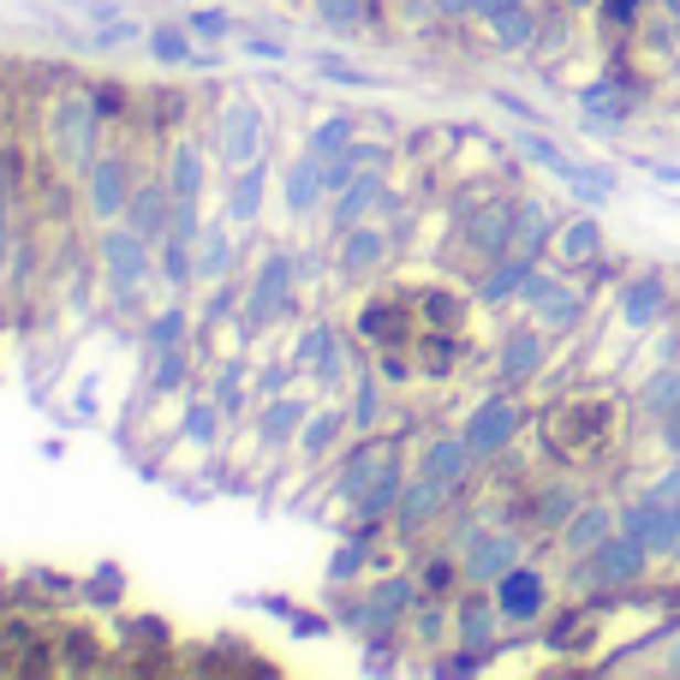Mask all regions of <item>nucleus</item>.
Returning a JSON list of instances; mask_svg holds the SVG:
<instances>
[{
    "mask_svg": "<svg viewBox=\"0 0 680 680\" xmlns=\"http://www.w3.org/2000/svg\"><path fill=\"white\" fill-rule=\"evenodd\" d=\"M645 401H650V406H674V401H680V376H657V382L645 389Z\"/></svg>",
    "mask_w": 680,
    "mask_h": 680,
    "instance_id": "bf43d9fd",
    "label": "nucleus"
},
{
    "mask_svg": "<svg viewBox=\"0 0 680 680\" xmlns=\"http://www.w3.org/2000/svg\"><path fill=\"white\" fill-rule=\"evenodd\" d=\"M591 251H597V227H591V221H573V227L561 233V257L580 263V257H591Z\"/></svg>",
    "mask_w": 680,
    "mask_h": 680,
    "instance_id": "3c124183",
    "label": "nucleus"
},
{
    "mask_svg": "<svg viewBox=\"0 0 680 680\" xmlns=\"http://www.w3.org/2000/svg\"><path fill=\"white\" fill-rule=\"evenodd\" d=\"M359 126H364V120H352V114H322V120L310 126V144H305V150L329 161V156H340V150H352V138H359Z\"/></svg>",
    "mask_w": 680,
    "mask_h": 680,
    "instance_id": "c85d7f7f",
    "label": "nucleus"
},
{
    "mask_svg": "<svg viewBox=\"0 0 680 680\" xmlns=\"http://www.w3.org/2000/svg\"><path fill=\"white\" fill-rule=\"evenodd\" d=\"M538 317L550 322V329H567V322L580 317V299H573L567 287H550V293H543V299H538Z\"/></svg>",
    "mask_w": 680,
    "mask_h": 680,
    "instance_id": "49530a36",
    "label": "nucleus"
},
{
    "mask_svg": "<svg viewBox=\"0 0 680 680\" xmlns=\"http://www.w3.org/2000/svg\"><path fill=\"white\" fill-rule=\"evenodd\" d=\"M54 156H61L72 173H84L96 161V102L91 96H66L61 108H54Z\"/></svg>",
    "mask_w": 680,
    "mask_h": 680,
    "instance_id": "423d86ee",
    "label": "nucleus"
},
{
    "mask_svg": "<svg viewBox=\"0 0 680 680\" xmlns=\"http://www.w3.org/2000/svg\"><path fill=\"white\" fill-rule=\"evenodd\" d=\"M131 168L120 156H96L91 168H84V210H91L102 227L108 221H126V203H131Z\"/></svg>",
    "mask_w": 680,
    "mask_h": 680,
    "instance_id": "0eeeda50",
    "label": "nucleus"
},
{
    "mask_svg": "<svg viewBox=\"0 0 680 680\" xmlns=\"http://www.w3.org/2000/svg\"><path fill=\"white\" fill-rule=\"evenodd\" d=\"M382 412H389V394H382V376H359V389H352V431L359 436H371L376 424H382Z\"/></svg>",
    "mask_w": 680,
    "mask_h": 680,
    "instance_id": "2f4dec72",
    "label": "nucleus"
},
{
    "mask_svg": "<svg viewBox=\"0 0 680 680\" xmlns=\"http://www.w3.org/2000/svg\"><path fill=\"white\" fill-rule=\"evenodd\" d=\"M376 203H382V173H376V161H371V168H359V180H352L347 191H334V203H329V227H334V233L359 227V221H371Z\"/></svg>",
    "mask_w": 680,
    "mask_h": 680,
    "instance_id": "4468645a",
    "label": "nucleus"
},
{
    "mask_svg": "<svg viewBox=\"0 0 680 680\" xmlns=\"http://www.w3.org/2000/svg\"><path fill=\"white\" fill-rule=\"evenodd\" d=\"M299 263V287H317L322 280V251H305V257H293Z\"/></svg>",
    "mask_w": 680,
    "mask_h": 680,
    "instance_id": "680f3d73",
    "label": "nucleus"
},
{
    "mask_svg": "<svg viewBox=\"0 0 680 680\" xmlns=\"http://www.w3.org/2000/svg\"><path fill=\"white\" fill-rule=\"evenodd\" d=\"M669 662H674V669H680V645H674V657H669Z\"/></svg>",
    "mask_w": 680,
    "mask_h": 680,
    "instance_id": "774afa93",
    "label": "nucleus"
},
{
    "mask_svg": "<svg viewBox=\"0 0 680 680\" xmlns=\"http://www.w3.org/2000/svg\"><path fill=\"white\" fill-rule=\"evenodd\" d=\"M471 245H484V251H496V257H501V251H513V210H508V203H490V210H478V215H471Z\"/></svg>",
    "mask_w": 680,
    "mask_h": 680,
    "instance_id": "c756f323",
    "label": "nucleus"
},
{
    "mask_svg": "<svg viewBox=\"0 0 680 680\" xmlns=\"http://www.w3.org/2000/svg\"><path fill=\"white\" fill-rule=\"evenodd\" d=\"M305 418H310V401H293V394H269V401H263V412H257V436L269 442V448H287V442H299Z\"/></svg>",
    "mask_w": 680,
    "mask_h": 680,
    "instance_id": "f3484780",
    "label": "nucleus"
},
{
    "mask_svg": "<svg viewBox=\"0 0 680 680\" xmlns=\"http://www.w3.org/2000/svg\"><path fill=\"white\" fill-rule=\"evenodd\" d=\"M359 334L394 352V347H406V340H412V317L401 305H359Z\"/></svg>",
    "mask_w": 680,
    "mask_h": 680,
    "instance_id": "5701e85b",
    "label": "nucleus"
},
{
    "mask_svg": "<svg viewBox=\"0 0 680 680\" xmlns=\"http://www.w3.org/2000/svg\"><path fill=\"white\" fill-rule=\"evenodd\" d=\"M513 144H520V150H525L531 161H543V168H550V173H561V180H567V173H573V161L561 156L550 138H538V131H531V126H520V131H513Z\"/></svg>",
    "mask_w": 680,
    "mask_h": 680,
    "instance_id": "a19ab883",
    "label": "nucleus"
},
{
    "mask_svg": "<svg viewBox=\"0 0 680 680\" xmlns=\"http://www.w3.org/2000/svg\"><path fill=\"white\" fill-rule=\"evenodd\" d=\"M185 24H191V31H198L203 42H221V36L233 31V19H227L221 7H198V12H185Z\"/></svg>",
    "mask_w": 680,
    "mask_h": 680,
    "instance_id": "8fccbe9b",
    "label": "nucleus"
},
{
    "mask_svg": "<svg viewBox=\"0 0 680 680\" xmlns=\"http://www.w3.org/2000/svg\"><path fill=\"white\" fill-rule=\"evenodd\" d=\"M418 471H424V478H436L442 490H460L466 471H471L466 436H431V442H424V454H418Z\"/></svg>",
    "mask_w": 680,
    "mask_h": 680,
    "instance_id": "2eb2a0df",
    "label": "nucleus"
},
{
    "mask_svg": "<svg viewBox=\"0 0 680 680\" xmlns=\"http://www.w3.org/2000/svg\"><path fill=\"white\" fill-rule=\"evenodd\" d=\"M126 227L144 233L150 245H161L173 233V191L168 185H138L131 203H126Z\"/></svg>",
    "mask_w": 680,
    "mask_h": 680,
    "instance_id": "ddd939ff",
    "label": "nucleus"
},
{
    "mask_svg": "<svg viewBox=\"0 0 680 680\" xmlns=\"http://www.w3.org/2000/svg\"><path fill=\"white\" fill-rule=\"evenodd\" d=\"M603 436H609V406H603V401H591V406H555L550 442H555L561 454H585V448H597Z\"/></svg>",
    "mask_w": 680,
    "mask_h": 680,
    "instance_id": "9d476101",
    "label": "nucleus"
},
{
    "mask_svg": "<svg viewBox=\"0 0 680 680\" xmlns=\"http://www.w3.org/2000/svg\"><path fill=\"white\" fill-rule=\"evenodd\" d=\"M280 185H287V210L305 221L322 198H329V185H322V156H310V150H305V156L287 168V180H280Z\"/></svg>",
    "mask_w": 680,
    "mask_h": 680,
    "instance_id": "412c9836",
    "label": "nucleus"
},
{
    "mask_svg": "<svg viewBox=\"0 0 680 680\" xmlns=\"http://www.w3.org/2000/svg\"><path fill=\"white\" fill-rule=\"evenodd\" d=\"M310 12H317V24H322V31L352 36L364 19H371V0H310Z\"/></svg>",
    "mask_w": 680,
    "mask_h": 680,
    "instance_id": "72a5a7b5",
    "label": "nucleus"
},
{
    "mask_svg": "<svg viewBox=\"0 0 680 680\" xmlns=\"http://www.w3.org/2000/svg\"><path fill=\"white\" fill-rule=\"evenodd\" d=\"M567 513H573V496H567V490H550V496L538 501V520H543V525H561Z\"/></svg>",
    "mask_w": 680,
    "mask_h": 680,
    "instance_id": "4d7b16f0",
    "label": "nucleus"
},
{
    "mask_svg": "<svg viewBox=\"0 0 680 680\" xmlns=\"http://www.w3.org/2000/svg\"><path fill=\"white\" fill-rule=\"evenodd\" d=\"M138 36H150L138 19H114V24H102L96 36H84V49H120V42H138Z\"/></svg>",
    "mask_w": 680,
    "mask_h": 680,
    "instance_id": "09e8293b",
    "label": "nucleus"
},
{
    "mask_svg": "<svg viewBox=\"0 0 680 680\" xmlns=\"http://www.w3.org/2000/svg\"><path fill=\"white\" fill-rule=\"evenodd\" d=\"M496 102L501 108L513 114V120H525V126H538V108H531V102H520V96H508V91H496Z\"/></svg>",
    "mask_w": 680,
    "mask_h": 680,
    "instance_id": "e2e57ef3",
    "label": "nucleus"
},
{
    "mask_svg": "<svg viewBox=\"0 0 680 680\" xmlns=\"http://www.w3.org/2000/svg\"><path fill=\"white\" fill-rule=\"evenodd\" d=\"M7 210H12V198H7V168H0V227H7Z\"/></svg>",
    "mask_w": 680,
    "mask_h": 680,
    "instance_id": "338daca9",
    "label": "nucleus"
},
{
    "mask_svg": "<svg viewBox=\"0 0 680 680\" xmlns=\"http://www.w3.org/2000/svg\"><path fill=\"white\" fill-rule=\"evenodd\" d=\"M496 609H501V620H538V609H543V580L531 567H508L496 580Z\"/></svg>",
    "mask_w": 680,
    "mask_h": 680,
    "instance_id": "dca6fc26",
    "label": "nucleus"
},
{
    "mask_svg": "<svg viewBox=\"0 0 680 680\" xmlns=\"http://www.w3.org/2000/svg\"><path fill=\"white\" fill-rule=\"evenodd\" d=\"M150 54L161 66H185L191 61V36L180 31V24H156V31H150Z\"/></svg>",
    "mask_w": 680,
    "mask_h": 680,
    "instance_id": "ea45409f",
    "label": "nucleus"
},
{
    "mask_svg": "<svg viewBox=\"0 0 680 680\" xmlns=\"http://www.w3.org/2000/svg\"><path fill=\"white\" fill-rule=\"evenodd\" d=\"M221 401H191L185 406V418H180V436L191 442V448H215V436H221Z\"/></svg>",
    "mask_w": 680,
    "mask_h": 680,
    "instance_id": "473e14b6",
    "label": "nucleus"
},
{
    "mask_svg": "<svg viewBox=\"0 0 680 680\" xmlns=\"http://www.w3.org/2000/svg\"><path fill=\"white\" fill-rule=\"evenodd\" d=\"M287 359H293V371L310 376V382H322V389L347 376V347H340V329H334V322H322V317H317V322H305Z\"/></svg>",
    "mask_w": 680,
    "mask_h": 680,
    "instance_id": "39448f33",
    "label": "nucleus"
},
{
    "mask_svg": "<svg viewBox=\"0 0 680 680\" xmlns=\"http://www.w3.org/2000/svg\"><path fill=\"white\" fill-rule=\"evenodd\" d=\"M448 496H454V490H442L436 478H424V471H418V478H406V496H401V508H394V520H401L406 531H418V525L436 520Z\"/></svg>",
    "mask_w": 680,
    "mask_h": 680,
    "instance_id": "4be33fe9",
    "label": "nucleus"
},
{
    "mask_svg": "<svg viewBox=\"0 0 680 680\" xmlns=\"http://www.w3.org/2000/svg\"><path fill=\"white\" fill-rule=\"evenodd\" d=\"M96 263H102V275H108L114 299H138L144 280L156 275V245L144 240V233L120 227V221H108V227H102V245H96Z\"/></svg>",
    "mask_w": 680,
    "mask_h": 680,
    "instance_id": "f257e3e1",
    "label": "nucleus"
},
{
    "mask_svg": "<svg viewBox=\"0 0 680 680\" xmlns=\"http://www.w3.org/2000/svg\"><path fill=\"white\" fill-rule=\"evenodd\" d=\"M460 567H466V580L496 585L508 567H520V538H513V531H490V525H466Z\"/></svg>",
    "mask_w": 680,
    "mask_h": 680,
    "instance_id": "6e6552de",
    "label": "nucleus"
},
{
    "mask_svg": "<svg viewBox=\"0 0 680 680\" xmlns=\"http://www.w3.org/2000/svg\"><path fill=\"white\" fill-rule=\"evenodd\" d=\"M191 263H198V280H210V287L233 275V221L227 215L203 227V240L191 245Z\"/></svg>",
    "mask_w": 680,
    "mask_h": 680,
    "instance_id": "a211bd4d",
    "label": "nucleus"
},
{
    "mask_svg": "<svg viewBox=\"0 0 680 680\" xmlns=\"http://www.w3.org/2000/svg\"><path fill=\"white\" fill-rule=\"evenodd\" d=\"M525 275H531V257H520V251H513V257H501L496 269L478 280V299H484V305H501V299H513V293L525 287Z\"/></svg>",
    "mask_w": 680,
    "mask_h": 680,
    "instance_id": "7c9ffc66",
    "label": "nucleus"
},
{
    "mask_svg": "<svg viewBox=\"0 0 680 680\" xmlns=\"http://www.w3.org/2000/svg\"><path fill=\"white\" fill-rule=\"evenodd\" d=\"M263 108L251 96H227V108H221V131H215V156L221 168H251V161H263Z\"/></svg>",
    "mask_w": 680,
    "mask_h": 680,
    "instance_id": "20e7f679",
    "label": "nucleus"
},
{
    "mask_svg": "<svg viewBox=\"0 0 680 680\" xmlns=\"http://www.w3.org/2000/svg\"><path fill=\"white\" fill-rule=\"evenodd\" d=\"M513 431H520V406H513V401H501V394H496V401H484L478 412H471L460 436H466L471 460H496V454L513 442Z\"/></svg>",
    "mask_w": 680,
    "mask_h": 680,
    "instance_id": "1a4fd4ad",
    "label": "nucleus"
},
{
    "mask_svg": "<svg viewBox=\"0 0 680 680\" xmlns=\"http://www.w3.org/2000/svg\"><path fill=\"white\" fill-rule=\"evenodd\" d=\"M389 460H401V454H394L389 442H364V448L352 454L347 466H340V496H352V501H359V496H364V484H371V478H376V471L389 466Z\"/></svg>",
    "mask_w": 680,
    "mask_h": 680,
    "instance_id": "bb28decb",
    "label": "nucleus"
},
{
    "mask_svg": "<svg viewBox=\"0 0 680 680\" xmlns=\"http://www.w3.org/2000/svg\"><path fill=\"white\" fill-rule=\"evenodd\" d=\"M240 49L251 54V61H275V66L287 61V42H269V36H245Z\"/></svg>",
    "mask_w": 680,
    "mask_h": 680,
    "instance_id": "13d9d810",
    "label": "nucleus"
},
{
    "mask_svg": "<svg viewBox=\"0 0 680 680\" xmlns=\"http://www.w3.org/2000/svg\"><path fill=\"white\" fill-rule=\"evenodd\" d=\"M382 263H389V233H382V227L359 221V227L340 233V245H334V275L359 280V275H376Z\"/></svg>",
    "mask_w": 680,
    "mask_h": 680,
    "instance_id": "9b49d317",
    "label": "nucleus"
},
{
    "mask_svg": "<svg viewBox=\"0 0 680 680\" xmlns=\"http://www.w3.org/2000/svg\"><path fill=\"white\" fill-rule=\"evenodd\" d=\"M215 401H221L227 418H240V406H245V359H227L215 371Z\"/></svg>",
    "mask_w": 680,
    "mask_h": 680,
    "instance_id": "58836bf2",
    "label": "nucleus"
},
{
    "mask_svg": "<svg viewBox=\"0 0 680 680\" xmlns=\"http://www.w3.org/2000/svg\"><path fill=\"white\" fill-rule=\"evenodd\" d=\"M359 573H364V543H340L334 561H329V580L347 585V580H359Z\"/></svg>",
    "mask_w": 680,
    "mask_h": 680,
    "instance_id": "603ef678",
    "label": "nucleus"
},
{
    "mask_svg": "<svg viewBox=\"0 0 680 680\" xmlns=\"http://www.w3.org/2000/svg\"><path fill=\"white\" fill-rule=\"evenodd\" d=\"M639 561H645L639 538H633V543H597V550H591V580H597V585H620V580L639 573Z\"/></svg>",
    "mask_w": 680,
    "mask_h": 680,
    "instance_id": "b1692460",
    "label": "nucleus"
},
{
    "mask_svg": "<svg viewBox=\"0 0 680 680\" xmlns=\"http://www.w3.org/2000/svg\"><path fill=\"white\" fill-rule=\"evenodd\" d=\"M317 78H322V84H347V91H359V84H376L371 72H359L347 54H329V49L317 54Z\"/></svg>",
    "mask_w": 680,
    "mask_h": 680,
    "instance_id": "37998d69",
    "label": "nucleus"
},
{
    "mask_svg": "<svg viewBox=\"0 0 680 680\" xmlns=\"http://www.w3.org/2000/svg\"><path fill=\"white\" fill-rule=\"evenodd\" d=\"M418 310H424V322H431V329H454V322L466 317V305L454 299V293H442V287L418 293Z\"/></svg>",
    "mask_w": 680,
    "mask_h": 680,
    "instance_id": "79ce46f5",
    "label": "nucleus"
},
{
    "mask_svg": "<svg viewBox=\"0 0 680 680\" xmlns=\"http://www.w3.org/2000/svg\"><path fill=\"white\" fill-rule=\"evenodd\" d=\"M418 597H424V585L412 580V573H389V580H376L359 603H352L347 620L364 633V639H389V633L418 609Z\"/></svg>",
    "mask_w": 680,
    "mask_h": 680,
    "instance_id": "f03ea898",
    "label": "nucleus"
},
{
    "mask_svg": "<svg viewBox=\"0 0 680 680\" xmlns=\"http://www.w3.org/2000/svg\"><path fill=\"white\" fill-rule=\"evenodd\" d=\"M490 31H496V49H531V12L520 7V12H508V19H490Z\"/></svg>",
    "mask_w": 680,
    "mask_h": 680,
    "instance_id": "a18cd8bd",
    "label": "nucleus"
},
{
    "mask_svg": "<svg viewBox=\"0 0 680 680\" xmlns=\"http://www.w3.org/2000/svg\"><path fill=\"white\" fill-rule=\"evenodd\" d=\"M287 376H293V359L287 364H263V371H257V401L280 394V389H287Z\"/></svg>",
    "mask_w": 680,
    "mask_h": 680,
    "instance_id": "6e6d98bb",
    "label": "nucleus"
},
{
    "mask_svg": "<svg viewBox=\"0 0 680 680\" xmlns=\"http://www.w3.org/2000/svg\"><path fill=\"white\" fill-rule=\"evenodd\" d=\"M263 198H269V168H263V161H251V168H233L227 198H221V215H227L233 227H251V221L263 215Z\"/></svg>",
    "mask_w": 680,
    "mask_h": 680,
    "instance_id": "f8f14e48",
    "label": "nucleus"
},
{
    "mask_svg": "<svg viewBox=\"0 0 680 680\" xmlns=\"http://www.w3.org/2000/svg\"><path fill=\"white\" fill-rule=\"evenodd\" d=\"M156 364H161V371H156V389H161V394H173V389H180V382H185V347H173V352H156Z\"/></svg>",
    "mask_w": 680,
    "mask_h": 680,
    "instance_id": "864d4df0",
    "label": "nucleus"
},
{
    "mask_svg": "<svg viewBox=\"0 0 680 680\" xmlns=\"http://www.w3.org/2000/svg\"><path fill=\"white\" fill-rule=\"evenodd\" d=\"M7 257H12V233L0 227V280H7Z\"/></svg>",
    "mask_w": 680,
    "mask_h": 680,
    "instance_id": "69168bd1",
    "label": "nucleus"
},
{
    "mask_svg": "<svg viewBox=\"0 0 680 680\" xmlns=\"http://www.w3.org/2000/svg\"><path fill=\"white\" fill-rule=\"evenodd\" d=\"M543 233H550V215H543V203H520L513 210V251L531 257V251L543 245Z\"/></svg>",
    "mask_w": 680,
    "mask_h": 680,
    "instance_id": "4c0bfd02",
    "label": "nucleus"
},
{
    "mask_svg": "<svg viewBox=\"0 0 680 680\" xmlns=\"http://www.w3.org/2000/svg\"><path fill=\"white\" fill-rule=\"evenodd\" d=\"M496 597H466L460 609H454V633H460V650H471V657H484V650L496 645Z\"/></svg>",
    "mask_w": 680,
    "mask_h": 680,
    "instance_id": "6ab92c4d",
    "label": "nucleus"
},
{
    "mask_svg": "<svg viewBox=\"0 0 680 680\" xmlns=\"http://www.w3.org/2000/svg\"><path fill=\"white\" fill-rule=\"evenodd\" d=\"M144 347H150V352H173V347H185V310H180V305L156 310V317L144 322Z\"/></svg>",
    "mask_w": 680,
    "mask_h": 680,
    "instance_id": "c9c22d12",
    "label": "nucleus"
},
{
    "mask_svg": "<svg viewBox=\"0 0 680 680\" xmlns=\"http://www.w3.org/2000/svg\"><path fill=\"white\" fill-rule=\"evenodd\" d=\"M352 431V412H340V406H310V418H305V431H299V460H322V454L334 448L340 436Z\"/></svg>",
    "mask_w": 680,
    "mask_h": 680,
    "instance_id": "aec40b11",
    "label": "nucleus"
},
{
    "mask_svg": "<svg viewBox=\"0 0 680 680\" xmlns=\"http://www.w3.org/2000/svg\"><path fill=\"white\" fill-rule=\"evenodd\" d=\"M156 251H161V257H156V275L168 280L173 293H185V280H198V263H191V245H185V240H173V233H168V240H161Z\"/></svg>",
    "mask_w": 680,
    "mask_h": 680,
    "instance_id": "f704fd0d",
    "label": "nucleus"
},
{
    "mask_svg": "<svg viewBox=\"0 0 680 680\" xmlns=\"http://www.w3.org/2000/svg\"><path fill=\"white\" fill-rule=\"evenodd\" d=\"M597 543H609V513H603V508L573 513V525H567V550H573V555H591Z\"/></svg>",
    "mask_w": 680,
    "mask_h": 680,
    "instance_id": "e433bc0d",
    "label": "nucleus"
},
{
    "mask_svg": "<svg viewBox=\"0 0 680 680\" xmlns=\"http://www.w3.org/2000/svg\"><path fill=\"white\" fill-rule=\"evenodd\" d=\"M293 287H299V263H293V251L269 245V251H263V263H257V275H251L240 322H245V329H269L280 310L293 305Z\"/></svg>",
    "mask_w": 680,
    "mask_h": 680,
    "instance_id": "7ed1b4c3",
    "label": "nucleus"
},
{
    "mask_svg": "<svg viewBox=\"0 0 680 680\" xmlns=\"http://www.w3.org/2000/svg\"><path fill=\"white\" fill-rule=\"evenodd\" d=\"M662 305V287L657 280H633L627 299H620V310H627V322H650V310Z\"/></svg>",
    "mask_w": 680,
    "mask_h": 680,
    "instance_id": "de8ad7c7",
    "label": "nucleus"
},
{
    "mask_svg": "<svg viewBox=\"0 0 680 680\" xmlns=\"http://www.w3.org/2000/svg\"><path fill=\"white\" fill-rule=\"evenodd\" d=\"M431 7L442 12V19H466V12H471V0H431Z\"/></svg>",
    "mask_w": 680,
    "mask_h": 680,
    "instance_id": "0e129e2a",
    "label": "nucleus"
},
{
    "mask_svg": "<svg viewBox=\"0 0 680 680\" xmlns=\"http://www.w3.org/2000/svg\"><path fill=\"white\" fill-rule=\"evenodd\" d=\"M418 359H424V371H431V376H448L454 359H460V347L442 340V329H436V334H418Z\"/></svg>",
    "mask_w": 680,
    "mask_h": 680,
    "instance_id": "c03bdc74",
    "label": "nucleus"
},
{
    "mask_svg": "<svg viewBox=\"0 0 680 680\" xmlns=\"http://www.w3.org/2000/svg\"><path fill=\"white\" fill-rule=\"evenodd\" d=\"M168 191L180 203H198L203 198V150L191 138L173 144V156H168Z\"/></svg>",
    "mask_w": 680,
    "mask_h": 680,
    "instance_id": "393cba45",
    "label": "nucleus"
},
{
    "mask_svg": "<svg viewBox=\"0 0 680 680\" xmlns=\"http://www.w3.org/2000/svg\"><path fill=\"white\" fill-rule=\"evenodd\" d=\"M525 0H471V12H478V19H508V12H520Z\"/></svg>",
    "mask_w": 680,
    "mask_h": 680,
    "instance_id": "052dcab7",
    "label": "nucleus"
},
{
    "mask_svg": "<svg viewBox=\"0 0 680 680\" xmlns=\"http://www.w3.org/2000/svg\"><path fill=\"white\" fill-rule=\"evenodd\" d=\"M406 620L418 627V639H424V645H442V609H436V603H424V597H418V609H412Z\"/></svg>",
    "mask_w": 680,
    "mask_h": 680,
    "instance_id": "5fc2aeb1",
    "label": "nucleus"
},
{
    "mask_svg": "<svg viewBox=\"0 0 680 680\" xmlns=\"http://www.w3.org/2000/svg\"><path fill=\"white\" fill-rule=\"evenodd\" d=\"M538 359H543V340H538V329H513L508 340H501V382H525L531 371H538Z\"/></svg>",
    "mask_w": 680,
    "mask_h": 680,
    "instance_id": "cd10ccee",
    "label": "nucleus"
},
{
    "mask_svg": "<svg viewBox=\"0 0 680 680\" xmlns=\"http://www.w3.org/2000/svg\"><path fill=\"white\" fill-rule=\"evenodd\" d=\"M401 496H406V471H401V460H389V466H382L371 484H364L359 513H364V520H382V513H394V508H401Z\"/></svg>",
    "mask_w": 680,
    "mask_h": 680,
    "instance_id": "a878e982",
    "label": "nucleus"
}]
</instances>
